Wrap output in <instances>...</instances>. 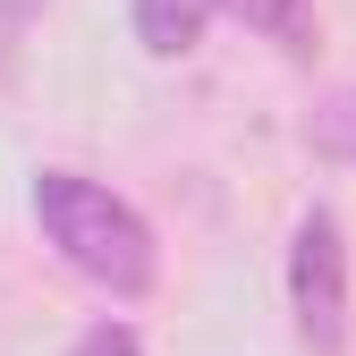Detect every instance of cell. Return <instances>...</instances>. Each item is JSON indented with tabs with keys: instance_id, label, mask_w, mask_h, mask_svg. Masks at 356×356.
I'll list each match as a JSON object with an SVG mask.
<instances>
[{
	"instance_id": "6da1fadb",
	"label": "cell",
	"mask_w": 356,
	"mask_h": 356,
	"mask_svg": "<svg viewBox=\"0 0 356 356\" xmlns=\"http://www.w3.org/2000/svg\"><path fill=\"white\" fill-rule=\"evenodd\" d=\"M34 229H42V246H51L76 280H94L102 297H145L153 272H161L145 212L127 195H111L102 178H85V170H34Z\"/></svg>"
},
{
	"instance_id": "7a4b0ae2",
	"label": "cell",
	"mask_w": 356,
	"mask_h": 356,
	"mask_svg": "<svg viewBox=\"0 0 356 356\" xmlns=\"http://www.w3.org/2000/svg\"><path fill=\"white\" fill-rule=\"evenodd\" d=\"M289 314H297V339L314 356L348 348V238H339V220L323 204L289 238Z\"/></svg>"
},
{
	"instance_id": "3957f363",
	"label": "cell",
	"mask_w": 356,
	"mask_h": 356,
	"mask_svg": "<svg viewBox=\"0 0 356 356\" xmlns=\"http://www.w3.org/2000/svg\"><path fill=\"white\" fill-rule=\"evenodd\" d=\"M127 17H136V42L153 60H187L204 26L220 17V0H127Z\"/></svg>"
},
{
	"instance_id": "277c9868",
	"label": "cell",
	"mask_w": 356,
	"mask_h": 356,
	"mask_svg": "<svg viewBox=\"0 0 356 356\" xmlns=\"http://www.w3.org/2000/svg\"><path fill=\"white\" fill-rule=\"evenodd\" d=\"M220 17H238L246 34L280 42L289 60H305V51H314V0H220Z\"/></svg>"
},
{
	"instance_id": "5b68a950",
	"label": "cell",
	"mask_w": 356,
	"mask_h": 356,
	"mask_svg": "<svg viewBox=\"0 0 356 356\" xmlns=\"http://www.w3.org/2000/svg\"><path fill=\"white\" fill-rule=\"evenodd\" d=\"M305 145H314L323 161L356 170V85H339V94L314 102V119H305Z\"/></svg>"
},
{
	"instance_id": "8992f818",
	"label": "cell",
	"mask_w": 356,
	"mask_h": 356,
	"mask_svg": "<svg viewBox=\"0 0 356 356\" xmlns=\"http://www.w3.org/2000/svg\"><path fill=\"white\" fill-rule=\"evenodd\" d=\"M68 356H145V339L127 331V323H111V314H102V323H85V331L68 339Z\"/></svg>"
}]
</instances>
